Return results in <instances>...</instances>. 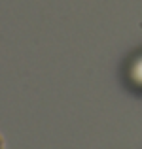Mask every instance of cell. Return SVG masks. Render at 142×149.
<instances>
[{
	"instance_id": "7a4b0ae2",
	"label": "cell",
	"mask_w": 142,
	"mask_h": 149,
	"mask_svg": "<svg viewBox=\"0 0 142 149\" xmlns=\"http://www.w3.org/2000/svg\"><path fill=\"white\" fill-rule=\"evenodd\" d=\"M0 149H4V142H2V138H0Z\"/></svg>"
},
{
	"instance_id": "6da1fadb",
	"label": "cell",
	"mask_w": 142,
	"mask_h": 149,
	"mask_svg": "<svg viewBox=\"0 0 142 149\" xmlns=\"http://www.w3.org/2000/svg\"><path fill=\"white\" fill-rule=\"evenodd\" d=\"M125 81L131 89L142 93V51L131 57V61L125 66Z\"/></svg>"
}]
</instances>
